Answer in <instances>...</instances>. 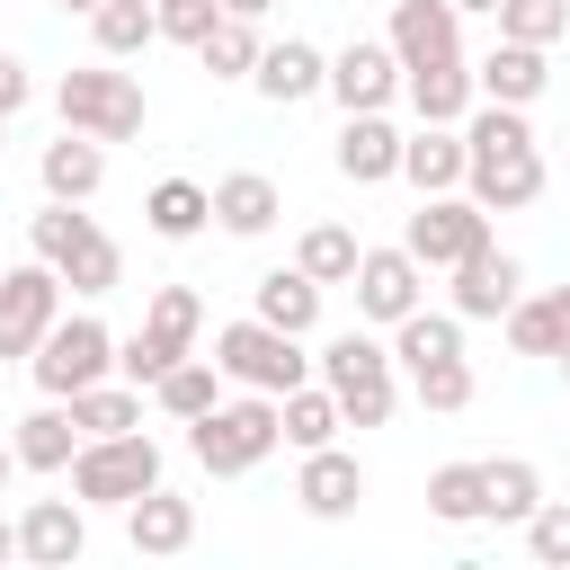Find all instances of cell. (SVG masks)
<instances>
[{
    "instance_id": "cell-28",
    "label": "cell",
    "mask_w": 570,
    "mask_h": 570,
    "mask_svg": "<svg viewBox=\"0 0 570 570\" xmlns=\"http://www.w3.org/2000/svg\"><path fill=\"white\" fill-rule=\"evenodd\" d=\"M463 125H419L410 142H401V178L419 187V196H445V187H463Z\"/></svg>"
},
{
    "instance_id": "cell-19",
    "label": "cell",
    "mask_w": 570,
    "mask_h": 570,
    "mask_svg": "<svg viewBox=\"0 0 570 570\" xmlns=\"http://www.w3.org/2000/svg\"><path fill=\"white\" fill-rule=\"evenodd\" d=\"M249 89H258L267 107H303V98H321V89H330V53H321L312 36H285V45H267V53H258Z\"/></svg>"
},
{
    "instance_id": "cell-24",
    "label": "cell",
    "mask_w": 570,
    "mask_h": 570,
    "mask_svg": "<svg viewBox=\"0 0 570 570\" xmlns=\"http://www.w3.org/2000/svg\"><path fill=\"white\" fill-rule=\"evenodd\" d=\"M125 543H134V552H151V561L187 552V543H196V499H178L169 481H160V490H142V499L125 508Z\"/></svg>"
},
{
    "instance_id": "cell-2",
    "label": "cell",
    "mask_w": 570,
    "mask_h": 570,
    "mask_svg": "<svg viewBox=\"0 0 570 570\" xmlns=\"http://www.w3.org/2000/svg\"><path fill=\"white\" fill-rule=\"evenodd\" d=\"M27 249H36L80 303H98V294L125 285V249L98 232V214H80V205H62V196H45V214H27Z\"/></svg>"
},
{
    "instance_id": "cell-30",
    "label": "cell",
    "mask_w": 570,
    "mask_h": 570,
    "mask_svg": "<svg viewBox=\"0 0 570 570\" xmlns=\"http://www.w3.org/2000/svg\"><path fill=\"white\" fill-rule=\"evenodd\" d=\"M276 419H285V445L294 454H312V445H338V428H347V410H338V392L312 374V383H294L285 401H276Z\"/></svg>"
},
{
    "instance_id": "cell-13",
    "label": "cell",
    "mask_w": 570,
    "mask_h": 570,
    "mask_svg": "<svg viewBox=\"0 0 570 570\" xmlns=\"http://www.w3.org/2000/svg\"><path fill=\"white\" fill-rule=\"evenodd\" d=\"M321 98H338L347 116L392 107V98H401V53H392L383 36H347V45L330 53V89H321Z\"/></svg>"
},
{
    "instance_id": "cell-22",
    "label": "cell",
    "mask_w": 570,
    "mask_h": 570,
    "mask_svg": "<svg viewBox=\"0 0 570 570\" xmlns=\"http://www.w3.org/2000/svg\"><path fill=\"white\" fill-rule=\"evenodd\" d=\"M472 80H481V98H499V107H534V98L552 89V62H543V45L499 36V45L472 62Z\"/></svg>"
},
{
    "instance_id": "cell-44",
    "label": "cell",
    "mask_w": 570,
    "mask_h": 570,
    "mask_svg": "<svg viewBox=\"0 0 570 570\" xmlns=\"http://www.w3.org/2000/svg\"><path fill=\"white\" fill-rule=\"evenodd\" d=\"M18 472H27V463H18V445H9V436H0V490H9V481H18Z\"/></svg>"
},
{
    "instance_id": "cell-15",
    "label": "cell",
    "mask_w": 570,
    "mask_h": 570,
    "mask_svg": "<svg viewBox=\"0 0 570 570\" xmlns=\"http://www.w3.org/2000/svg\"><path fill=\"white\" fill-rule=\"evenodd\" d=\"M294 499H303V517L338 525V517H356V508H365V463H356L347 445H312V454H303V472H294Z\"/></svg>"
},
{
    "instance_id": "cell-50",
    "label": "cell",
    "mask_w": 570,
    "mask_h": 570,
    "mask_svg": "<svg viewBox=\"0 0 570 570\" xmlns=\"http://www.w3.org/2000/svg\"><path fill=\"white\" fill-rule=\"evenodd\" d=\"M0 134H9V116H0Z\"/></svg>"
},
{
    "instance_id": "cell-27",
    "label": "cell",
    "mask_w": 570,
    "mask_h": 570,
    "mask_svg": "<svg viewBox=\"0 0 570 570\" xmlns=\"http://www.w3.org/2000/svg\"><path fill=\"white\" fill-rule=\"evenodd\" d=\"M508 347L517 356H570V285H543V294H517L508 312Z\"/></svg>"
},
{
    "instance_id": "cell-23",
    "label": "cell",
    "mask_w": 570,
    "mask_h": 570,
    "mask_svg": "<svg viewBox=\"0 0 570 570\" xmlns=\"http://www.w3.org/2000/svg\"><path fill=\"white\" fill-rule=\"evenodd\" d=\"M36 178H45V196H62V205H89V196L107 187V142L62 125V142H45V151H36Z\"/></svg>"
},
{
    "instance_id": "cell-46",
    "label": "cell",
    "mask_w": 570,
    "mask_h": 570,
    "mask_svg": "<svg viewBox=\"0 0 570 570\" xmlns=\"http://www.w3.org/2000/svg\"><path fill=\"white\" fill-rule=\"evenodd\" d=\"M0 561H18V517H0Z\"/></svg>"
},
{
    "instance_id": "cell-12",
    "label": "cell",
    "mask_w": 570,
    "mask_h": 570,
    "mask_svg": "<svg viewBox=\"0 0 570 570\" xmlns=\"http://www.w3.org/2000/svg\"><path fill=\"white\" fill-rule=\"evenodd\" d=\"M347 285H356V321H383V330H392V321H410V312L428 303V267L410 258V240H392V249H365Z\"/></svg>"
},
{
    "instance_id": "cell-17",
    "label": "cell",
    "mask_w": 570,
    "mask_h": 570,
    "mask_svg": "<svg viewBox=\"0 0 570 570\" xmlns=\"http://www.w3.org/2000/svg\"><path fill=\"white\" fill-rule=\"evenodd\" d=\"M401 142H410V134H401L383 107H365V116L338 125V151H330V160H338L347 187H383V178H401Z\"/></svg>"
},
{
    "instance_id": "cell-1",
    "label": "cell",
    "mask_w": 570,
    "mask_h": 570,
    "mask_svg": "<svg viewBox=\"0 0 570 570\" xmlns=\"http://www.w3.org/2000/svg\"><path fill=\"white\" fill-rule=\"evenodd\" d=\"M463 196H481L490 214H525L543 187H552V160H543V142H534V125H525V107H499V98H481L472 116H463Z\"/></svg>"
},
{
    "instance_id": "cell-33",
    "label": "cell",
    "mask_w": 570,
    "mask_h": 570,
    "mask_svg": "<svg viewBox=\"0 0 570 570\" xmlns=\"http://www.w3.org/2000/svg\"><path fill=\"white\" fill-rule=\"evenodd\" d=\"M428 517L481 525V517H490V463H436V472H428Z\"/></svg>"
},
{
    "instance_id": "cell-6",
    "label": "cell",
    "mask_w": 570,
    "mask_h": 570,
    "mask_svg": "<svg viewBox=\"0 0 570 570\" xmlns=\"http://www.w3.org/2000/svg\"><path fill=\"white\" fill-rule=\"evenodd\" d=\"M214 365H223V383L232 392H294V383H312V356H303V338L294 330H276V321H223L214 330Z\"/></svg>"
},
{
    "instance_id": "cell-42",
    "label": "cell",
    "mask_w": 570,
    "mask_h": 570,
    "mask_svg": "<svg viewBox=\"0 0 570 570\" xmlns=\"http://www.w3.org/2000/svg\"><path fill=\"white\" fill-rule=\"evenodd\" d=\"M214 18H223V0H160V36H169V45H187V53L205 45V27H214Z\"/></svg>"
},
{
    "instance_id": "cell-9",
    "label": "cell",
    "mask_w": 570,
    "mask_h": 570,
    "mask_svg": "<svg viewBox=\"0 0 570 570\" xmlns=\"http://www.w3.org/2000/svg\"><path fill=\"white\" fill-rule=\"evenodd\" d=\"M27 374H36V392L71 401V392H89V383L116 374V330H107L98 312H62V321L45 330V347L27 356Z\"/></svg>"
},
{
    "instance_id": "cell-7",
    "label": "cell",
    "mask_w": 570,
    "mask_h": 570,
    "mask_svg": "<svg viewBox=\"0 0 570 570\" xmlns=\"http://www.w3.org/2000/svg\"><path fill=\"white\" fill-rule=\"evenodd\" d=\"M196 330H205V303H196V285H151V303H142V330L134 338H116V374L125 383H160L178 356H196Z\"/></svg>"
},
{
    "instance_id": "cell-38",
    "label": "cell",
    "mask_w": 570,
    "mask_h": 570,
    "mask_svg": "<svg viewBox=\"0 0 570 570\" xmlns=\"http://www.w3.org/2000/svg\"><path fill=\"white\" fill-rule=\"evenodd\" d=\"M543 508V472L525 454H490V525H525Z\"/></svg>"
},
{
    "instance_id": "cell-16",
    "label": "cell",
    "mask_w": 570,
    "mask_h": 570,
    "mask_svg": "<svg viewBox=\"0 0 570 570\" xmlns=\"http://www.w3.org/2000/svg\"><path fill=\"white\" fill-rule=\"evenodd\" d=\"M383 45L401 53V71H419V62H445V53H463V9H454V0H392V27H383Z\"/></svg>"
},
{
    "instance_id": "cell-11",
    "label": "cell",
    "mask_w": 570,
    "mask_h": 570,
    "mask_svg": "<svg viewBox=\"0 0 570 570\" xmlns=\"http://www.w3.org/2000/svg\"><path fill=\"white\" fill-rule=\"evenodd\" d=\"M410 258L419 267H454V258H472L481 240H490V205L481 196H463V187H445V196H419V214H410Z\"/></svg>"
},
{
    "instance_id": "cell-47",
    "label": "cell",
    "mask_w": 570,
    "mask_h": 570,
    "mask_svg": "<svg viewBox=\"0 0 570 570\" xmlns=\"http://www.w3.org/2000/svg\"><path fill=\"white\" fill-rule=\"evenodd\" d=\"M454 9H463V18H499V0H454Z\"/></svg>"
},
{
    "instance_id": "cell-26",
    "label": "cell",
    "mask_w": 570,
    "mask_h": 570,
    "mask_svg": "<svg viewBox=\"0 0 570 570\" xmlns=\"http://www.w3.org/2000/svg\"><path fill=\"white\" fill-rule=\"evenodd\" d=\"M321 276H303V267H267L258 285H249V312L258 321H276V330H294V338H312L321 330Z\"/></svg>"
},
{
    "instance_id": "cell-45",
    "label": "cell",
    "mask_w": 570,
    "mask_h": 570,
    "mask_svg": "<svg viewBox=\"0 0 570 570\" xmlns=\"http://www.w3.org/2000/svg\"><path fill=\"white\" fill-rule=\"evenodd\" d=\"M223 9H232V18H267L276 0H223Z\"/></svg>"
},
{
    "instance_id": "cell-18",
    "label": "cell",
    "mask_w": 570,
    "mask_h": 570,
    "mask_svg": "<svg viewBox=\"0 0 570 570\" xmlns=\"http://www.w3.org/2000/svg\"><path fill=\"white\" fill-rule=\"evenodd\" d=\"M89 552V517H80V499H27V517H18V561H36V570H71Z\"/></svg>"
},
{
    "instance_id": "cell-48",
    "label": "cell",
    "mask_w": 570,
    "mask_h": 570,
    "mask_svg": "<svg viewBox=\"0 0 570 570\" xmlns=\"http://www.w3.org/2000/svg\"><path fill=\"white\" fill-rule=\"evenodd\" d=\"M62 9H80V18H89V9H98V0H62Z\"/></svg>"
},
{
    "instance_id": "cell-20",
    "label": "cell",
    "mask_w": 570,
    "mask_h": 570,
    "mask_svg": "<svg viewBox=\"0 0 570 570\" xmlns=\"http://www.w3.org/2000/svg\"><path fill=\"white\" fill-rule=\"evenodd\" d=\"M401 98H410V116H419V125H463V116L481 107V80H472V62H463V53H445V62L401 71Z\"/></svg>"
},
{
    "instance_id": "cell-51",
    "label": "cell",
    "mask_w": 570,
    "mask_h": 570,
    "mask_svg": "<svg viewBox=\"0 0 570 570\" xmlns=\"http://www.w3.org/2000/svg\"><path fill=\"white\" fill-rule=\"evenodd\" d=\"M561 142H570V134H561Z\"/></svg>"
},
{
    "instance_id": "cell-31",
    "label": "cell",
    "mask_w": 570,
    "mask_h": 570,
    "mask_svg": "<svg viewBox=\"0 0 570 570\" xmlns=\"http://www.w3.org/2000/svg\"><path fill=\"white\" fill-rule=\"evenodd\" d=\"M142 223H151L160 240H196V232L214 223V187H196V178H160V187L142 196Z\"/></svg>"
},
{
    "instance_id": "cell-21",
    "label": "cell",
    "mask_w": 570,
    "mask_h": 570,
    "mask_svg": "<svg viewBox=\"0 0 570 570\" xmlns=\"http://www.w3.org/2000/svg\"><path fill=\"white\" fill-rule=\"evenodd\" d=\"M276 214H285V187H276L267 169H232V178H214V232H232V240H267Z\"/></svg>"
},
{
    "instance_id": "cell-14",
    "label": "cell",
    "mask_w": 570,
    "mask_h": 570,
    "mask_svg": "<svg viewBox=\"0 0 570 570\" xmlns=\"http://www.w3.org/2000/svg\"><path fill=\"white\" fill-rule=\"evenodd\" d=\"M445 276H454V312H463V321H508V312H517V294H525V267H517L499 240H481V249H472V258H454Z\"/></svg>"
},
{
    "instance_id": "cell-32",
    "label": "cell",
    "mask_w": 570,
    "mask_h": 570,
    "mask_svg": "<svg viewBox=\"0 0 570 570\" xmlns=\"http://www.w3.org/2000/svg\"><path fill=\"white\" fill-rule=\"evenodd\" d=\"M151 401H160V410H169L178 428H196V419H205V410L223 401V365H214V356H178V365H169V374L151 383Z\"/></svg>"
},
{
    "instance_id": "cell-3",
    "label": "cell",
    "mask_w": 570,
    "mask_h": 570,
    "mask_svg": "<svg viewBox=\"0 0 570 570\" xmlns=\"http://www.w3.org/2000/svg\"><path fill=\"white\" fill-rule=\"evenodd\" d=\"M276 445H285L276 392H223V401H214V410L187 428V454H196L214 481H240V472H258Z\"/></svg>"
},
{
    "instance_id": "cell-35",
    "label": "cell",
    "mask_w": 570,
    "mask_h": 570,
    "mask_svg": "<svg viewBox=\"0 0 570 570\" xmlns=\"http://www.w3.org/2000/svg\"><path fill=\"white\" fill-rule=\"evenodd\" d=\"M71 419H80V436H125V428H142V383L107 374V383L71 392Z\"/></svg>"
},
{
    "instance_id": "cell-49",
    "label": "cell",
    "mask_w": 570,
    "mask_h": 570,
    "mask_svg": "<svg viewBox=\"0 0 570 570\" xmlns=\"http://www.w3.org/2000/svg\"><path fill=\"white\" fill-rule=\"evenodd\" d=\"M561 383H570V356H561Z\"/></svg>"
},
{
    "instance_id": "cell-10",
    "label": "cell",
    "mask_w": 570,
    "mask_h": 570,
    "mask_svg": "<svg viewBox=\"0 0 570 570\" xmlns=\"http://www.w3.org/2000/svg\"><path fill=\"white\" fill-rule=\"evenodd\" d=\"M53 321H62V276H53L45 258L0 267V365H27Z\"/></svg>"
},
{
    "instance_id": "cell-40",
    "label": "cell",
    "mask_w": 570,
    "mask_h": 570,
    "mask_svg": "<svg viewBox=\"0 0 570 570\" xmlns=\"http://www.w3.org/2000/svg\"><path fill=\"white\" fill-rule=\"evenodd\" d=\"M499 36H517V45H561L570 36V0H499Z\"/></svg>"
},
{
    "instance_id": "cell-5",
    "label": "cell",
    "mask_w": 570,
    "mask_h": 570,
    "mask_svg": "<svg viewBox=\"0 0 570 570\" xmlns=\"http://www.w3.org/2000/svg\"><path fill=\"white\" fill-rule=\"evenodd\" d=\"M53 116H62L71 134L134 142V134H142V116H151V98H142V80H134V71H116V62L98 53V62H80V71H62V80H53Z\"/></svg>"
},
{
    "instance_id": "cell-29",
    "label": "cell",
    "mask_w": 570,
    "mask_h": 570,
    "mask_svg": "<svg viewBox=\"0 0 570 570\" xmlns=\"http://www.w3.org/2000/svg\"><path fill=\"white\" fill-rule=\"evenodd\" d=\"M436 356H463V312L445 303V312H410V321H392V365L401 374H419V365H436Z\"/></svg>"
},
{
    "instance_id": "cell-8",
    "label": "cell",
    "mask_w": 570,
    "mask_h": 570,
    "mask_svg": "<svg viewBox=\"0 0 570 570\" xmlns=\"http://www.w3.org/2000/svg\"><path fill=\"white\" fill-rule=\"evenodd\" d=\"M142 490H160V445H151L142 428H125V436H80V454H71V499H80V508H134Z\"/></svg>"
},
{
    "instance_id": "cell-25",
    "label": "cell",
    "mask_w": 570,
    "mask_h": 570,
    "mask_svg": "<svg viewBox=\"0 0 570 570\" xmlns=\"http://www.w3.org/2000/svg\"><path fill=\"white\" fill-rule=\"evenodd\" d=\"M9 445H18V463L27 472H71V454H80V419H71V401H36L18 428H9Z\"/></svg>"
},
{
    "instance_id": "cell-41",
    "label": "cell",
    "mask_w": 570,
    "mask_h": 570,
    "mask_svg": "<svg viewBox=\"0 0 570 570\" xmlns=\"http://www.w3.org/2000/svg\"><path fill=\"white\" fill-rule=\"evenodd\" d=\"M525 552H534L543 570H570V499H543V508L525 517Z\"/></svg>"
},
{
    "instance_id": "cell-37",
    "label": "cell",
    "mask_w": 570,
    "mask_h": 570,
    "mask_svg": "<svg viewBox=\"0 0 570 570\" xmlns=\"http://www.w3.org/2000/svg\"><path fill=\"white\" fill-rule=\"evenodd\" d=\"M356 258H365V240H356L347 223H312V232L294 240V267H303V276H321V285H347V276H356Z\"/></svg>"
},
{
    "instance_id": "cell-43",
    "label": "cell",
    "mask_w": 570,
    "mask_h": 570,
    "mask_svg": "<svg viewBox=\"0 0 570 570\" xmlns=\"http://www.w3.org/2000/svg\"><path fill=\"white\" fill-rule=\"evenodd\" d=\"M27 98H36V80H27V62H18V53H0V116H18Z\"/></svg>"
},
{
    "instance_id": "cell-36",
    "label": "cell",
    "mask_w": 570,
    "mask_h": 570,
    "mask_svg": "<svg viewBox=\"0 0 570 570\" xmlns=\"http://www.w3.org/2000/svg\"><path fill=\"white\" fill-rule=\"evenodd\" d=\"M258 53H267V45H258V18H232V9H223V18L205 27V45H196V62H205L214 80H249Z\"/></svg>"
},
{
    "instance_id": "cell-4",
    "label": "cell",
    "mask_w": 570,
    "mask_h": 570,
    "mask_svg": "<svg viewBox=\"0 0 570 570\" xmlns=\"http://www.w3.org/2000/svg\"><path fill=\"white\" fill-rule=\"evenodd\" d=\"M312 374L338 392L347 428H383V419L401 410V365H392V347H383L374 330H338V338L312 356Z\"/></svg>"
},
{
    "instance_id": "cell-39",
    "label": "cell",
    "mask_w": 570,
    "mask_h": 570,
    "mask_svg": "<svg viewBox=\"0 0 570 570\" xmlns=\"http://www.w3.org/2000/svg\"><path fill=\"white\" fill-rule=\"evenodd\" d=\"M410 401H419V410H436V419L472 410V365H463V356H436V365H419V374H410Z\"/></svg>"
},
{
    "instance_id": "cell-34",
    "label": "cell",
    "mask_w": 570,
    "mask_h": 570,
    "mask_svg": "<svg viewBox=\"0 0 570 570\" xmlns=\"http://www.w3.org/2000/svg\"><path fill=\"white\" fill-rule=\"evenodd\" d=\"M89 36H98L107 62H134V53L160 36V0H98V9H89Z\"/></svg>"
}]
</instances>
